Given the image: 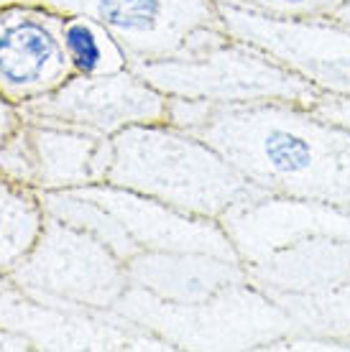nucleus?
Instances as JSON below:
<instances>
[{
	"instance_id": "obj_14",
	"label": "nucleus",
	"mask_w": 350,
	"mask_h": 352,
	"mask_svg": "<svg viewBox=\"0 0 350 352\" xmlns=\"http://www.w3.org/2000/svg\"><path fill=\"white\" fill-rule=\"evenodd\" d=\"M125 268L131 286L172 304H197L251 283L240 261L212 253H138Z\"/></svg>"
},
{
	"instance_id": "obj_1",
	"label": "nucleus",
	"mask_w": 350,
	"mask_h": 352,
	"mask_svg": "<svg viewBox=\"0 0 350 352\" xmlns=\"http://www.w3.org/2000/svg\"><path fill=\"white\" fill-rule=\"evenodd\" d=\"M169 123L218 148L269 197L350 210V131L315 107L169 97Z\"/></svg>"
},
{
	"instance_id": "obj_21",
	"label": "nucleus",
	"mask_w": 350,
	"mask_h": 352,
	"mask_svg": "<svg viewBox=\"0 0 350 352\" xmlns=\"http://www.w3.org/2000/svg\"><path fill=\"white\" fill-rule=\"evenodd\" d=\"M28 350H31V344L23 337L13 335V332L0 327V352H28Z\"/></svg>"
},
{
	"instance_id": "obj_2",
	"label": "nucleus",
	"mask_w": 350,
	"mask_h": 352,
	"mask_svg": "<svg viewBox=\"0 0 350 352\" xmlns=\"http://www.w3.org/2000/svg\"><path fill=\"white\" fill-rule=\"evenodd\" d=\"M220 225L251 283L274 301L320 294L350 276V210L263 194Z\"/></svg>"
},
{
	"instance_id": "obj_11",
	"label": "nucleus",
	"mask_w": 350,
	"mask_h": 352,
	"mask_svg": "<svg viewBox=\"0 0 350 352\" xmlns=\"http://www.w3.org/2000/svg\"><path fill=\"white\" fill-rule=\"evenodd\" d=\"M21 115L61 120L113 138L125 128L169 120V97L125 69L105 77H74L49 95L18 107Z\"/></svg>"
},
{
	"instance_id": "obj_20",
	"label": "nucleus",
	"mask_w": 350,
	"mask_h": 352,
	"mask_svg": "<svg viewBox=\"0 0 350 352\" xmlns=\"http://www.w3.org/2000/svg\"><path fill=\"white\" fill-rule=\"evenodd\" d=\"M18 123H21V110H18L16 105H10L6 97H0V143L6 141V135H8Z\"/></svg>"
},
{
	"instance_id": "obj_19",
	"label": "nucleus",
	"mask_w": 350,
	"mask_h": 352,
	"mask_svg": "<svg viewBox=\"0 0 350 352\" xmlns=\"http://www.w3.org/2000/svg\"><path fill=\"white\" fill-rule=\"evenodd\" d=\"M320 115H325L327 120L342 125L350 131V97H317V102L312 105Z\"/></svg>"
},
{
	"instance_id": "obj_4",
	"label": "nucleus",
	"mask_w": 350,
	"mask_h": 352,
	"mask_svg": "<svg viewBox=\"0 0 350 352\" xmlns=\"http://www.w3.org/2000/svg\"><path fill=\"white\" fill-rule=\"evenodd\" d=\"M115 311L164 340L172 350L291 347L299 337L294 319L254 283L236 286L197 304L161 301L131 286Z\"/></svg>"
},
{
	"instance_id": "obj_10",
	"label": "nucleus",
	"mask_w": 350,
	"mask_h": 352,
	"mask_svg": "<svg viewBox=\"0 0 350 352\" xmlns=\"http://www.w3.org/2000/svg\"><path fill=\"white\" fill-rule=\"evenodd\" d=\"M0 327L23 337L31 350H172L121 311L0 291Z\"/></svg>"
},
{
	"instance_id": "obj_23",
	"label": "nucleus",
	"mask_w": 350,
	"mask_h": 352,
	"mask_svg": "<svg viewBox=\"0 0 350 352\" xmlns=\"http://www.w3.org/2000/svg\"><path fill=\"white\" fill-rule=\"evenodd\" d=\"M10 286H13V283L8 281V278H6V276H0V291H6V289H10Z\"/></svg>"
},
{
	"instance_id": "obj_18",
	"label": "nucleus",
	"mask_w": 350,
	"mask_h": 352,
	"mask_svg": "<svg viewBox=\"0 0 350 352\" xmlns=\"http://www.w3.org/2000/svg\"><path fill=\"white\" fill-rule=\"evenodd\" d=\"M274 18H333L348 0H225Z\"/></svg>"
},
{
	"instance_id": "obj_24",
	"label": "nucleus",
	"mask_w": 350,
	"mask_h": 352,
	"mask_svg": "<svg viewBox=\"0 0 350 352\" xmlns=\"http://www.w3.org/2000/svg\"><path fill=\"white\" fill-rule=\"evenodd\" d=\"M10 3H34V0H0V8H3V6H10Z\"/></svg>"
},
{
	"instance_id": "obj_12",
	"label": "nucleus",
	"mask_w": 350,
	"mask_h": 352,
	"mask_svg": "<svg viewBox=\"0 0 350 352\" xmlns=\"http://www.w3.org/2000/svg\"><path fill=\"white\" fill-rule=\"evenodd\" d=\"M64 13L41 3L0 8V97L23 107L72 77L61 46Z\"/></svg>"
},
{
	"instance_id": "obj_17",
	"label": "nucleus",
	"mask_w": 350,
	"mask_h": 352,
	"mask_svg": "<svg viewBox=\"0 0 350 352\" xmlns=\"http://www.w3.org/2000/svg\"><path fill=\"white\" fill-rule=\"evenodd\" d=\"M61 46L74 77H105L131 69V59L115 36L95 18L82 13H64Z\"/></svg>"
},
{
	"instance_id": "obj_3",
	"label": "nucleus",
	"mask_w": 350,
	"mask_h": 352,
	"mask_svg": "<svg viewBox=\"0 0 350 352\" xmlns=\"http://www.w3.org/2000/svg\"><path fill=\"white\" fill-rule=\"evenodd\" d=\"M105 182L218 222L263 197L218 148L169 120L133 125L113 135Z\"/></svg>"
},
{
	"instance_id": "obj_8",
	"label": "nucleus",
	"mask_w": 350,
	"mask_h": 352,
	"mask_svg": "<svg viewBox=\"0 0 350 352\" xmlns=\"http://www.w3.org/2000/svg\"><path fill=\"white\" fill-rule=\"evenodd\" d=\"M230 38L269 54L320 97H350V28L338 18H274L218 0Z\"/></svg>"
},
{
	"instance_id": "obj_13",
	"label": "nucleus",
	"mask_w": 350,
	"mask_h": 352,
	"mask_svg": "<svg viewBox=\"0 0 350 352\" xmlns=\"http://www.w3.org/2000/svg\"><path fill=\"white\" fill-rule=\"evenodd\" d=\"M79 192L88 194L113 217L131 258L138 253H212L240 261L233 240L218 220L194 217L107 182L79 186Z\"/></svg>"
},
{
	"instance_id": "obj_6",
	"label": "nucleus",
	"mask_w": 350,
	"mask_h": 352,
	"mask_svg": "<svg viewBox=\"0 0 350 352\" xmlns=\"http://www.w3.org/2000/svg\"><path fill=\"white\" fill-rule=\"evenodd\" d=\"M28 296L115 311L131 289L125 261L95 235L46 214L44 230L28 256L8 273Z\"/></svg>"
},
{
	"instance_id": "obj_9",
	"label": "nucleus",
	"mask_w": 350,
	"mask_h": 352,
	"mask_svg": "<svg viewBox=\"0 0 350 352\" xmlns=\"http://www.w3.org/2000/svg\"><path fill=\"white\" fill-rule=\"evenodd\" d=\"M113 161V138L61 120L21 115L0 143V176L34 192L103 184Z\"/></svg>"
},
{
	"instance_id": "obj_7",
	"label": "nucleus",
	"mask_w": 350,
	"mask_h": 352,
	"mask_svg": "<svg viewBox=\"0 0 350 352\" xmlns=\"http://www.w3.org/2000/svg\"><path fill=\"white\" fill-rule=\"evenodd\" d=\"M59 13H82L115 36L131 67L202 52L225 34L218 0H34Z\"/></svg>"
},
{
	"instance_id": "obj_22",
	"label": "nucleus",
	"mask_w": 350,
	"mask_h": 352,
	"mask_svg": "<svg viewBox=\"0 0 350 352\" xmlns=\"http://www.w3.org/2000/svg\"><path fill=\"white\" fill-rule=\"evenodd\" d=\"M333 18H338L340 23H345V26L350 28V0H348V3H345V6H342L340 10H338V13H335Z\"/></svg>"
},
{
	"instance_id": "obj_16",
	"label": "nucleus",
	"mask_w": 350,
	"mask_h": 352,
	"mask_svg": "<svg viewBox=\"0 0 350 352\" xmlns=\"http://www.w3.org/2000/svg\"><path fill=\"white\" fill-rule=\"evenodd\" d=\"M46 212L39 192L0 176V276L8 278L44 230Z\"/></svg>"
},
{
	"instance_id": "obj_15",
	"label": "nucleus",
	"mask_w": 350,
	"mask_h": 352,
	"mask_svg": "<svg viewBox=\"0 0 350 352\" xmlns=\"http://www.w3.org/2000/svg\"><path fill=\"white\" fill-rule=\"evenodd\" d=\"M299 329L291 347H350V276L330 289L309 296H287L276 301Z\"/></svg>"
},
{
	"instance_id": "obj_5",
	"label": "nucleus",
	"mask_w": 350,
	"mask_h": 352,
	"mask_svg": "<svg viewBox=\"0 0 350 352\" xmlns=\"http://www.w3.org/2000/svg\"><path fill=\"white\" fill-rule=\"evenodd\" d=\"M133 69L167 97L210 105L289 102L312 107L320 97L317 89L276 64L269 54L230 36H223L202 52L136 64Z\"/></svg>"
}]
</instances>
